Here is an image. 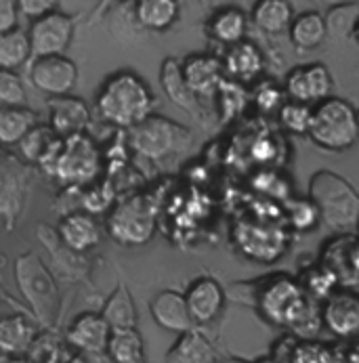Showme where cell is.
Masks as SVG:
<instances>
[{"mask_svg":"<svg viewBox=\"0 0 359 363\" xmlns=\"http://www.w3.org/2000/svg\"><path fill=\"white\" fill-rule=\"evenodd\" d=\"M47 363H89V357L78 351H67L61 347Z\"/></svg>","mask_w":359,"mask_h":363,"instance_id":"7bdbcfd3","label":"cell"},{"mask_svg":"<svg viewBox=\"0 0 359 363\" xmlns=\"http://www.w3.org/2000/svg\"><path fill=\"white\" fill-rule=\"evenodd\" d=\"M59 145H61V137H57L53 133L49 124H36L23 137V141L19 143V150H21V156L30 164L45 168L49 164V160L55 156V152L59 150Z\"/></svg>","mask_w":359,"mask_h":363,"instance_id":"f1b7e54d","label":"cell"},{"mask_svg":"<svg viewBox=\"0 0 359 363\" xmlns=\"http://www.w3.org/2000/svg\"><path fill=\"white\" fill-rule=\"evenodd\" d=\"M280 124L292 135H307L311 124V107L297 101H286L277 111Z\"/></svg>","mask_w":359,"mask_h":363,"instance_id":"836d02e7","label":"cell"},{"mask_svg":"<svg viewBox=\"0 0 359 363\" xmlns=\"http://www.w3.org/2000/svg\"><path fill=\"white\" fill-rule=\"evenodd\" d=\"M255 104H257L260 111L271 113V111H280V107L286 101H284V93L275 84L263 82L257 89V93H255Z\"/></svg>","mask_w":359,"mask_h":363,"instance_id":"f35d334b","label":"cell"},{"mask_svg":"<svg viewBox=\"0 0 359 363\" xmlns=\"http://www.w3.org/2000/svg\"><path fill=\"white\" fill-rule=\"evenodd\" d=\"M311 141L326 152H347L359 139L358 109L345 99L328 97L311 109Z\"/></svg>","mask_w":359,"mask_h":363,"instance_id":"277c9868","label":"cell"},{"mask_svg":"<svg viewBox=\"0 0 359 363\" xmlns=\"http://www.w3.org/2000/svg\"><path fill=\"white\" fill-rule=\"evenodd\" d=\"M49 109V126L51 130L65 139L78 133H84L91 122V109L78 97L63 95V97H49L47 101Z\"/></svg>","mask_w":359,"mask_h":363,"instance_id":"9a60e30c","label":"cell"},{"mask_svg":"<svg viewBox=\"0 0 359 363\" xmlns=\"http://www.w3.org/2000/svg\"><path fill=\"white\" fill-rule=\"evenodd\" d=\"M358 231H359V227H358Z\"/></svg>","mask_w":359,"mask_h":363,"instance_id":"f5cc1de1","label":"cell"},{"mask_svg":"<svg viewBox=\"0 0 359 363\" xmlns=\"http://www.w3.org/2000/svg\"><path fill=\"white\" fill-rule=\"evenodd\" d=\"M219 363H248V362H244V359H238V357H227V359H221Z\"/></svg>","mask_w":359,"mask_h":363,"instance_id":"f6af8a7d","label":"cell"},{"mask_svg":"<svg viewBox=\"0 0 359 363\" xmlns=\"http://www.w3.org/2000/svg\"><path fill=\"white\" fill-rule=\"evenodd\" d=\"M32 86L49 97L70 95L78 82V65L67 55L34 57L28 69Z\"/></svg>","mask_w":359,"mask_h":363,"instance_id":"9c48e42d","label":"cell"},{"mask_svg":"<svg viewBox=\"0 0 359 363\" xmlns=\"http://www.w3.org/2000/svg\"><path fill=\"white\" fill-rule=\"evenodd\" d=\"M166 363H214V349L210 340L196 328L181 334L166 353Z\"/></svg>","mask_w":359,"mask_h":363,"instance_id":"484cf974","label":"cell"},{"mask_svg":"<svg viewBox=\"0 0 359 363\" xmlns=\"http://www.w3.org/2000/svg\"><path fill=\"white\" fill-rule=\"evenodd\" d=\"M11 362V355H4V353H0V363H9Z\"/></svg>","mask_w":359,"mask_h":363,"instance_id":"c3c4849f","label":"cell"},{"mask_svg":"<svg viewBox=\"0 0 359 363\" xmlns=\"http://www.w3.org/2000/svg\"><path fill=\"white\" fill-rule=\"evenodd\" d=\"M30 59H32V47L26 30L15 28L0 36V69L17 72Z\"/></svg>","mask_w":359,"mask_h":363,"instance_id":"1f68e13d","label":"cell"},{"mask_svg":"<svg viewBox=\"0 0 359 363\" xmlns=\"http://www.w3.org/2000/svg\"><path fill=\"white\" fill-rule=\"evenodd\" d=\"M181 69H183V78H185L187 86L192 89V93L198 99L214 97L221 82L225 80L223 61L219 57L206 55V52H196V55H189L187 59H183Z\"/></svg>","mask_w":359,"mask_h":363,"instance_id":"5bb4252c","label":"cell"},{"mask_svg":"<svg viewBox=\"0 0 359 363\" xmlns=\"http://www.w3.org/2000/svg\"><path fill=\"white\" fill-rule=\"evenodd\" d=\"M290 40L297 49L301 51H313L317 49L326 38H328V26H326V17L315 13V11H307L301 13L292 19L290 28Z\"/></svg>","mask_w":359,"mask_h":363,"instance_id":"83f0119b","label":"cell"},{"mask_svg":"<svg viewBox=\"0 0 359 363\" xmlns=\"http://www.w3.org/2000/svg\"><path fill=\"white\" fill-rule=\"evenodd\" d=\"M179 0H133L135 23L148 32H166L179 19Z\"/></svg>","mask_w":359,"mask_h":363,"instance_id":"7402d4cb","label":"cell"},{"mask_svg":"<svg viewBox=\"0 0 359 363\" xmlns=\"http://www.w3.org/2000/svg\"><path fill=\"white\" fill-rule=\"evenodd\" d=\"M284 91L290 101L309 105L321 104L332 93V76L326 65L321 63H307L301 67H294L286 76Z\"/></svg>","mask_w":359,"mask_h":363,"instance_id":"8fae6325","label":"cell"},{"mask_svg":"<svg viewBox=\"0 0 359 363\" xmlns=\"http://www.w3.org/2000/svg\"><path fill=\"white\" fill-rule=\"evenodd\" d=\"M105 355L111 363H148L145 345L137 328L111 330Z\"/></svg>","mask_w":359,"mask_h":363,"instance_id":"f546056e","label":"cell"},{"mask_svg":"<svg viewBox=\"0 0 359 363\" xmlns=\"http://www.w3.org/2000/svg\"><path fill=\"white\" fill-rule=\"evenodd\" d=\"M255 363H282V362H277L275 357H263V359H258V362Z\"/></svg>","mask_w":359,"mask_h":363,"instance_id":"7dc6e473","label":"cell"},{"mask_svg":"<svg viewBox=\"0 0 359 363\" xmlns=\"http://www.w3.org/2000/svg\"><path fill=\"white\" fill-rule=\"evenodd\" d=\"M36 338L34 325L26 315L0 317V353L11 357H23Z\"/></svg>","mask_w":359,"mask_h":363,"instance_id":"603a6c76","label":"cell"},{"mask_svg":"<svg viewBox=\"0 0 359 363\" xmlns=\"http://www.w3.org/2000/svg\"><path fill=\"white\" fill-rule=\"evenodd\" d=\"M59 0H17V13L30 21H36L45 15L57 11Z\"/></svg>","mask_w":359,"mask_h":363,"instance_id":"ab89813d","label":"cell"},{"mask_svg":"<svg viewBox=\"0 0 359 363\" xmlns=\"http://www.w3.org/2000/svg\"><path fill=\"white\" fill-rule=\"evenodd\" d=\"M292 218V225L297 227V229H307L311 227L315 220H319V216H317V210L315 206L311 204V200H299V202H294V210H292V214H290Z\"/></svg>","mask_w":359,"mask_h":363,"instance_id":"60d3db41","label":"cell"},{"mask_svg":"<svg viewBox=\"0 0 359 363\" xmlns=\"http://www.w3.org/2000/svg\"><path fill=\"white\" fill-rule=\"evenodd\" d=\"M248 30V19L238 6H223L208 19V34L212 40L225 47H233L244 40Z\"/></svg>","mask_w":359,"mask_h":363,"instance_id":"cb8c5ba5","label":"cell"},{"mask_svg":"<svg viewBox=\"0 0 359 363\" xmlns=\"http://www.w3.org/2000/svg\"><path fill=\"white\" fill-rule=\"evenodd\" d=\"M17 17V0H0V36L19 28Z\"/></svg>","mask_w":359,"mask_h":363,"instance_id":"b9f144b4","label":"cell"},{"mask_svg":"<svg viewBox=\"0 0 359 363\" xmlns=\"http://www.w3.org/2000/svg\"><path fill=\"white\" fill-rule=\"evenodd\" d=\"M128 145L139 156L160 162L192 150L194 133L166 116L152 113L128 130Z\"/></svg>","mask_w":359,"mask_h":363,"instance_id":"5b68a950","label":"cell"},{"mask_svg":"<svg viewBox=\"0 0 359 363\" xmlns=\"http://www.w3.org/2000/svg\"><path fill=\"white\" fill-rule=\"evenodd\" d=\"M116 4H133V0H103V2H99V6L95 9V13H93V17H99L101 13H105L107 9H111V6H116Z\"/></svg>","mask_w":359,"mask_h":363,"instance_id":"ee69618b","label":"cell"},{"mask_svg":"<svg viewBox=\"0 0 359 363\" xmlns=\"http://www.w3.org/2000/svg\"><path fill=\"white\" fill-rule=\"evenodd\" d=\"M45 170L63 185H89L99 177L101 152L93 137L78 133L61 139L59 150L49 160Z\"/></svg>","mask_w":359,"mask_h":363,"instance_id":"52a82bcc","label":"cell"},{"mask_svg":"<svg viewBox=\"0 0 359 363\" xmlns=\"http://www.w3.org/2000/svg\"><path fill=\"white\" fill-rule=\"evenodd\" d=\"M150 313H152L155 323L168 332L185 334V332L196 328L192 313H189L187 303H185V294H181L177 290L158 292L150 303Z\"/></svg>","mask_w":359,"mask_h":363,"instance_id":"e0dca14e","label":"cell"},{"mask_svg":"<svg viewBox=\"0 0 359 363\" xmlns=\"http://www.w3.org/2000/svg\"><path fill=\"white\" fill-rule=\"evenodd\" d=\"M353 36H355V40L359 43V21H358V26H355V30H353Z\"/></svg>","mask_w":359,"mask_h":363,"instance_id":"f907efd6","label":"cell"},{"mask_svg":"<svg viewBox=\"0 0 359 363\" xmlns=\"http://www.w3.org/2000/svg\"><path fill=\"white\" fill-rule=\"evenodd\" d=\"M294 19L288 0H257L253 6V23L265 34H282Z\"/></svg>","mask_w":359,"mask_h":363,"instance_id":"4316f807","label":"cell"},{"mask_svg":"<svg viewBox=\"0 0 359 363\" xmlns=\"http://www.w3.org/2000/svg\"><path fill=\"white\" fill-rule=\"evenodd\" d=\"M336 281H338V275L328 264H317L307 271L303 290L309 298H328Z\"/></svg>","mask_w":359,"mask_h":363,"instance_id":"d6a6232c","label":"cell"},{"mask_svg":"<svg viewBox=\"0 0 359 363\" xmlns=\"http://www.w3.org/2000/svg\"><path fill=\"white\" fill-rule=\"evenodd\" d=\"M263 69H265V59L257 45L242 40L233 47H227V52L223 57V72L229 80L238 84H248L257 80Z\"/></svg>","mask_w":359,"mask_h":363,"instance_id":"ffe728a7","label":"cell"},{"mask_svg":"<svg viewBox=\"0 0 359 363\" xmlns=\"http://www.w3.org/2000/svg\"><path fill=\"white\" fill-rule=\"evenodd\" d=\"M359 21V4H343L336 6L328 13L326 17V26L328 32L336 34V36H347L353 34L355 26Z\"/></svg>","mask_w":359,"mask_h":363,"instance_id":"8d00e7d4","label":"cell"},{"mask_svg":"<svg viewBox=\"0 0 359 363\" xmlns=\"http://www.w3.org/2000/svg\"><path fill=\"white\" fill-rule=\"evenodd\" d=\"M185 303L192 313L194 323H210L225 307V290L212 277H198L189 284L185 292Z\"/></svg>","mask_w":359,"mask_h":363,"instance_id":"2e32d148","label":"cell"},{"mask_svg":"<svg viewBox=\"0 0 359 363\" xmlns=\"http://www.w3.org/2000/svg\"><path fill=\"white\" fill-rule=\"evenodd\" d=\"M101 317L111 330L137 328V307L126 286H118L103 307Z\"/></svg>","mask_w":359,"mask_h":363,"instance_id":"4dcf8cb0","label":"cell"},{"mask_svg":"<svg viewBox=\"0 0 359 363\" xmlns=\"http://www.w3.org/2000/svg\"><path fill=\"white\" fill-rule=\"evenodd\" d=\"M160 84L166 93V97L181 109H185L187 113H192L194 118L202 120L204 118V109L200 99L192 93V89L187 86L185 78H183V69H181V61L175 57H166L160 65Z\"/></svg>","mask_w":359,"mask_h":363,"instance_id":"d6986e66","label":"cell"},{"mask_svg":"<svg viewBox=\"0 0 359 363\" xmlns=\"http://www.w3.org/2000/svg\"><path fill=\"white\" fill-rule=\"evenodd\" d=\"M28 191V170L23 164L0 156V216L6 220V229L19 218L23 198Z\"/></svg>","mask_w":359,"mask_h":363,"instance_id":"7c38bea8","label":"cell"},{"mask_svg":"<svg viewBox=\"0 0 359 363\" xmlns=\"http://www.w3.org/2000/svg\"><path fill=\"white\" fill-rule=\"evenodd\" d=\"M9 363H34V362H30L28 357H11V362Z\"/></svg>","mask_w":359,"mask_h":363,"instance_id":"bcb514c9","label":"cell"},{"mask_svg":"<svg viewBox=\"0 0 359 363\" xmlns=\"http://www.w3.org/2000/svg\"><path fill=\"white\" fill-rule=\"evenodd\" d=\"M28 95L17 72L0 69V105L4 107H26Z\"/></svg>","mask_w":359,"mask_h":363,"instance_id":"d590c367","label":"cell"},{"mask_svg":"<svg viewBox=\"0 0 359 363\" xmlns=\"http://www.w3.org/2000/svg\"><path fill=\"white\" fill-rule=\"evenodd\" d=\"M255 301L263 317L275 325H288L305 332L313 317V303L303 286L288 275H273L255 286Z\"/></svg>","mask_w":359,"mask_h":363,"instance_id":"3957f363","label":"cell"},{"mask_svg":"<svg viewBox=\"0 0 359 363\" xmlns=\"http://www.w3.org/2000/svg\"><path fill=\"white\" fill-rule=\"evenodd\" d=\"M109 336L111 328L101 313H80L65 332L67 345L82 355H103L107 351Z\"/></svg>","mask_w":359,"mask_h":363,"instance_id":"4fadbf2b","label":"cell"},{"mask_svg":"<svg viewBox=\"0 0 359 363\" xmlns=\"http://www.w3.org/2000/svg\"><path fill=\"white\" fill-rule=\"evenodd\" d=\"M0 298H2V301H9L11 305H15V303H13V301H11V298H9V296H6V294L2 292V288H0Z\"/></svg>","mask_w":359,"mask_h":363,"instance_id":"681fc988","label":"cell"},{"mask_svg":"<svg viewBox=\"0 0 359 363\" xmlns=\"http://www.w3.org/2000/svg\"><path fill=\"white\" fill-rule=\"evenodd\" d=\"M76 30V17L55 11L30 23L28 38L32 47V57H49V55H65L72 45Z\"/></svg>","mask_w":359,"mask_h":363,"instance_id":"30bf717a","label":"cell"},{"mask_svg":"<svg viewBox=\"0 0 359 363\" xmlns=\"http://www.w3.org/2000/svg\"><path fill=\"white\" fill-rule=\"evenodd\" d=\"M326 328L336 336L359 334V296L353 292H334L321 309Z\"/></svg>","mask_w":359,"mask_h":363,"instance_id":"ac0fdd59","label":"cell"},{"mask_svg":"<svg viewBox=\"0 0 359 363\" xmlns=\"http://www.w3.org/2000/svg\"><path fill=\"white\" fill-rule=\"evenodd\" d=\"M59 238L65 248L74 252H87L101 242V227L89 212L65 214L59 223Z\"/></svg>","mask_w":359,"mask_h":363,"instance_id":"44dd1931","label":"cell"},{"mask_svg":"<svg viewBox=\"0 0 359 363\" xmlns=\"http://www.w3.org/2000/svg\"><path fill=\"white\" fill-rule=\"evenodd\" d=\"M17 286L28 301L32 315L45 328H51L59 315V288L38 255L26 252L15 262Z\"/></svg>","mask_w":359,"mask_h":363,"instance_id":"8992f818","label":"cell"},{"mask_svg":"<svg viewBox=\"0 0 359 363\" xmlns=\"http://www.w3.org/2000/svg\"><path fill=\"white\" fill-rule=\"evenodd\" d=\"M216 97H219V107H221V116L223 120H229L233 116H238L244 105H246V93H244V86L233 82V80H223L219 91H216Z\"/></svg>","mask_w":359,"mask_h":363,"instance_id":"e575fe53","label":"cell"},{"mask_svg":"<svg viewBox=\"0 0 359 363\" xmlns=\"http://www.w3.org/2000/svg\"><path fill=\"white\" fill-rule=\"evenodd\" d=\"M38 124V116L26 107H4L0 105V145L13 147L23 141V137Z\"/></svg>","mask_w":359,"mask_h":363,"instance_id":"d4e9b609","label":"cell"},{"mask_svg":"<svg viewBox=\"0 0 359 363\" xmlns=\"http://www.w3.org/2000/svg\"><path fill=\"white\" fill-rule=\"evenodd\" d=\"M309 200L328 229L338 233L358 231L359 194L341 174L317 170L309 179Z\"/></svg>","mask_w":359,"mask_h":363,"instance_id":"7a4b0ae2","label":"cell"},{"mask_svg":"<svg viewBox=\"0 0 359 363\" xmlns=\"http://www.w3.org/2000/svg\"><path fill=\"white\" fill-rule=\"evenodd\" d=\"M154 105L155 97L150 84L131 69H120L107 76L95 99L103 122L126 130L152 116Z\"/></svg>","mask_w":359,"mask_h":363,"instance_id":"6da1fadb","label":"cell"},{"mask_svg":"<svg viewBox=\"0 0 359 363\" xmlns=\"http://www.w3.org/2000/svg\"><path fill=\"white\" fill-rule=\"evenodd\" d=\"M358 122H359V109H358Z\"/></svg>","mask_w":359,"mask_h":363,"instance_id":"816d5d0a","label":"cell"},{"mask_svg":"<svg viewBox=\"0 0 359 363\" xmlns=\"http://www.w3.org/2000/svg\"><path fill=\"white\" fill-rule=\"evenodd\" d=\"M105 229L111 240L124 246H143L154 238L155 210L145 198H128L116 204Z\"/></svg>","mask_w":359,"mask_h":363,"instance_id":"ba28073f","label":"cell"},{"mask_svg":"<svg viewBox=\"0 0 359 363\" xmlns=\"http://www.w3.org/2000/svg\"><path fill=\"white\" fill-rule=\"evenodd\" d=\"M290 363H330V353L319 342H301L294 345Z\"/></svg>","mask_w":359,"mask_h":363,"instance_id":"74e56055","label":"cell"}]
</instances>
